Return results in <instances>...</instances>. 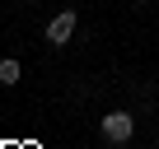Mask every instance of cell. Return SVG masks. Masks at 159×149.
Segmentation results:
<instances>
[{"mask_svg": "<svg viewBox=\"0 0 159 149\" xmlns=\"http://www.w3.org/2000/svg\"><path fill=\"white\" fill-rule=\"evenodd\" d=\"M98 135H103L108 144H126V140L136 135V117H131V112H103V117H98Z\"/></svg>", "mask_w": 159, "mask_h": 149, "instance_id": "1", "label": "cell"}, {"mask_svg": "<svg viewBox=\"0 0 159 149\" xmlns=\"http://www.w3.org/2000/svg\"><path fill=\"white\" fill-rule=\"evenodd\" d=\"M24 79V65L14 61V56H5V61H0V84H5V89H14Z\"/></svg>", "mask_w": 159, "mask_h": 149, "instance_id": "3", "label": "cell"}, {"mask_svg": "<svg viewBox=\"0 0 159 149\" xmlns=\"http://www.w3.org/2000/svg\"><path fill=\"white\" fill-rule=\"evenodd\" d=\"M75 23H80V14H75V10H61V14L47 23V42H52V47H66V42L75 37Z\"/></svg>", "mask_w": 159, "mask_h": 149, "instance_id": "2", "label": "cell"}, {"mask_svg": "<svg viewBox=\"0 0 159 149\" xmlns=\"http://www.w3.org/2000/svg\"><path fill=\"white\" fill-rule=\"evenodd\" d=\"M24 5H28V0H24Z\"/></svg>", "mask_w": 159, "mask_h": 149, "instance_id": "4", "label": "cell"}]
</instances>
